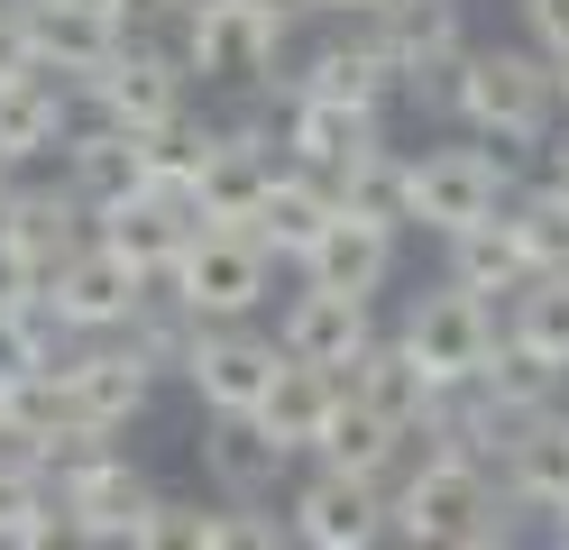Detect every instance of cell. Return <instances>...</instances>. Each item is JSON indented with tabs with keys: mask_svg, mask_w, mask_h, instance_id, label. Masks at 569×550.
I'll list each match as a JSON object with an SVG mask.
<instances>
[{
	"mask_svg": "<svg viewBox=\"0 0 569 550\" xmlns=\"http://www.w3.org/2000/svg\"><path fill=\"white\" fill-rule=\"evenodd\" d=\"M10 550H111V541H101V532H92V523H83V513L64 504V496H47L38 513H28V532H19Z\"/></svg>",
	"mask_w": 569,
	"mask_h": 550,
	"instance_id": "obj_38",
	"label": "cell"
},
{
	"mask_svg": "<svg viewBox=\"0 0 569 550\" xmlns=\"http://www.w3.org/2000/svg\"><path fill=\"white\" fill-rule=\"evenodd\" d=\"M405 450H413V431H396L377 403L340 394V413L322 422V440H312V468H349V477H377V487H396Z\"/></svg>",
	"mask_w": 569,
	"mask_h": 550,
	"instance_id": "obj_25",
	"label": "cell"
},
{
	"mask_svg": "<svg viewBox=\"0 0 569 550\" xmlns=\"http://www.w3.org/2000/svg\"><path fill=\"white\" fill-rule=\"evenodd\" d=\"M47 487H56L64 504H74L101 541H129V532H138V513H148V504L166 496L157 477L138 468L129 450H111L101 431H83V440H56V450H47Z\"/></svg>",
	"mask_w": 569,
	"mask_h": 550,
	"instance_id": "obj_6",
	"label": "cell"
},
{
	"mask_svg": "<svg viewBox=\"0 0 569 550\" xmlns=\"http://www.w3.org/2000/svg\"><path fill=\"white\" fill-rule=\"evenodd\" d=\"M211 550H303L295 523H276L267 504H221L211 513Z\"/></svg>",
	"mask_w": 569,
	"mask_h": 550,
	"instance_id": "obj_37",
	"label": "cell"
},
{
	"mask_svg": "<svg viewBox=\"0 0 569 550\" xmlns=\"http://www.w3.org/2000/svg\"><path fill=\"white\" fill-rule=\"evenodd\" d=\"M0 230H10V239H19L28 257H38L47 276H56L74 248H92L101 211L74 193V183H19V193H10V211H0Z\"/></svg>",
	"mask_w": 569,
	"mask_h": 550,
	"instance_id": "obj_21",
	"label": "cell"
},
{
	"mask_svg": "<svg viewBox=\"0 0 569 550\" xmlns=\"http://www.w3.org/2000/svg\"><path fill=\"white\" fill-rule=\"evenodd\" d=\"M64 394H74V413H83V431H129L138 413H148V394H157V367L138 358L120 330L111 340H83L74 358H64Z\"/></svg>",
	"mask_w": 569,
	"mask_h": 550,
	"instance_id": "obj_14",
	"label": "cell"
},
{
	"mask_svg": "<svg viewBox=\"0 0 569 550\" xmlns=\"http://www.w3.org/2000/svg\"><path fill=\"white\" fill-rule=\"evenodd\" d=\"M396 276V230L386 220H359V211H340L322 239H312L303 257V284H331V293H368L377 303V284Z\"/></svg>",
	"mask_w": 569,
	"mask_h": 550,
	"instance_id": "obj_23",
	"label": "cell"
},
{
	"mask_svg": "<svg viewBox=\"0 0 569 550\" xmlns=\"http://www.w3.org/2000/svg\"><path fill=\"white\" fill-rule=\"evenodd\" d=\"M496 487H506L515 513H542V523H560V513H569V413H532V422H515L506 459H496Z\"/></svg>",
	"mask_w": 569,
	"mask_h": 550,
	"instance_id": "obj_15",
	"label": "cell"
},
{
	"mask_svg": "<svg viewBox=\"0 0 569 550\" xmlns=\"http://www.w3.org/2000/svg\"><path fill=\"white\" fill-rule=\"evenodd\" d=\"M120 550H211V513H202V496H157Z\"/></svg>",
	"mask_w": 569,
	"mask_h": 550,
	"instance_id": "obj_35",
	"label": "cell"
},
{
	"mask_svg": "<svg viewBox=\"0 0 569 550\" xmlns=\"http://www.w3.org/2000/svg\"><path fill=\"white\" fill-rule=\"evenodd\" d=\"M478 394L496 403L506 422H532V413H560V367L551 358H532L523 340H506L487 358V377H478Z\"/></svg>",
	"mask_w": 569,
	"mask_h": 550,
	"instance_id": "obj_30",
	"label": "cell"
},
{
	"mask_svg": "<svg viewBox=\"0 0 569 550\" xmlns=\"http://www.w3.org/2000/svg\"><path fill=\"white\" fill-rule=\"evenodd\" d=\"M506 340H523L532 358H551L569 377V267L560 276H532L515 303H506Z\"/></svg>",
	"mask_w": 569,
	"mask_h": 550,
	"instance_id": "obj_31",
	"label": "cell"
},
{
	"mask_svg": "<svg viewBox=\"0 0 569 550\" xmlns=\"http://www.w3.org/2000/svg\"><path fill=\"white\" fill-rule=\"evenodd\" d=\"M38 293H47V267H38V257H28L10 230H0V312H19V303H38Z\"/></svg>",
	"mask_w": 569,
	"mask_h": 550,
	"instance_id": "obj_39",
	"label": "cell"
},
{
	"mask_svg": "<svg viewBox=\"0 0 569 550\" xmlns=\"http://www.w3.org/2000/svg\"><path fill=\"white\" fill-rule=\"evenodd\" d=\"M396 541L405 550H459V541H487L506 532V513H496V468L478 459H450V450H405L396 468Z\"/></svg>",
	"mask_w": 569,
	"mask_h": 550,
	"instance_id": "obj_2",
	"label": "cell"
},
{
	"mask_svg": "<svg viewBox=\"0 0 569 550\" xmlns=\"http://www.w3.org/2000/svg\"><path fill=\"white\" fill-rule=\"evenodd\" d=\"M276 340L284 358H303V367H331V377H349L368 349H377V312H368V293H331V284H303L295 303L276 312Z\"/></svg>",
	"mask_w": 569,
	"mask_h": 550,
	"instance_id": "obj_13",
	"label": "cell"
},
{
	"mask_svg": "<svg viewBox=\"0 0 569 550\" xmlns=\"http://www.w3.org/2000/svg\"><path fill=\"white\" fill-rule=\"evenodd\" d=\"M331 193L340 211H359V220H386V230H405V193H413V157H396V147H368L349 174H331Z\"/></svg>",
	"mask_w": 569,
	"mask_h": 550,
	"instance_id": "obj_32",
	"label": "cell"
},
{
	"mask_svg": "<svg viewBox=\"0 0 569 550\" xmlns=\"http://www.w3.org/2000/svg\"><path fill=\"white\" fill-rule=\"evenodd\" d=\"M340 394H349V386L331 377V367H303V358H284V377L267 386V403H258V422H267V431L284 440V450L303 459L312 440H322V422L340 413Z\"/></svg>",
	"mask_w": 569,
	"mask_h": 550,
	"instance_id": "obj_27",
	"label": "cell"
},
{
	"mask_svg": "<svg viewBox=\"0 0 569 550\" xmlns=\"http://www.w3.org/2000/svg\"><path fill=\"white\" fill-rule=\"evenodd\" d=\"M542 183H551V193H569V138L551 147V166H542Z\"/></svg>",
	"mask_w": 569,
	"mask_h": 550,
	"instance_id": "obj_44",
	"label": "cell"
},
{
	"mask_svg": "<svg viewBox=\"0 0 569 550\" xmlns=\"http://www.w3.org/2000/svg\"><path fill=\"white\" fill-rule=\"evenodd\" d=\"M276 377H284V340H267V330H248V321H202V340L184 358V386L202 394L211 422H258Z\"/></svg>",
	"mask_w": 569,
	"mask_h": 550,
	"instance_id": "obj_9",
	"label": "cell"
},
{
	"mask_svg": "<svg viewBox=\"0 0 569 550\" xmlns=\"http://www.w3.org/2000/svg\"><path fill=\"white\" fill-rule=\"evenodd\" d=\"M19 19H28V37H38V64L64 73L74 92L120 56V28H111L101 0H19Z\"/></svg>",
	"mask_w": 569,
	"mask_h": 550,
	"instance_id": "obj_16",
	"label": "cell"
},
{
	"mask_svg": "<svg viewBox=\"0 0 569 550\" xmlns=\"http://www.w3.org/2000/svg\"><path fill=\"white\" fill-rule=\"evenodd\" d=\"M74 83L64 73H19V83H0V157L10 166H38V157H64L74 147Z\"/></svg>",
	"mask_w": 569,
	"mask_h": 550,
	"instance_id": "obj_17",
	"label": "cell"
},
{
	"mask_svg": "<svg viewBox=\"0 0 569 550\" xmlns=\"http://www.w3.org/2000/svg\"><path fill=\"white\" fill-rule=\"evenodd\" d=\"M284 28L276 10H258V0H211V10L184 19V37H174V64L202 73L211 92H276L284 73Z\"/></svg>",
	"mask_w": 569,
	"mask_h": 550,
	"instance_id": "obj_5",
	"label": "cell"
},
{
	"mask_svg": "<svg viewBox=\"0 0 569 550\" xmlns=\"http://www.w3.org/2000/svg\"><path fill=\"white\" fill-rule=\"evenodd\" d=\"M64 183L92 202V211H111V202H138L148 193V174H157V138H129V129H111V120H92V129H74V147H64Z\"/></svg>",
	"mask_w": 569,
	"mask_h": 550,
	"instance_id": "obj_19",
	"label": "cell"
},
{
	"mask_svg": "<svg viewBox=\"0 0 569 550\" xmlns=\"http://www.w3.org/2000/svg\"><path fill=\"white\" fill-rule=\"evenodd\" d=\"M331 220H340V193H331L322 174L284 166V174H276V193L258 202V220H248V239H258L267 257H284V267H303V257H312V239H322Z\"/></svg>",
	"mask_w": 569,
	"mask_h": 550,
	"instance_id": "obj_22",
	"label": "cell"
},
{
	"mask_svg": "<svg viewBox=\"0 0 569 550\" xmlns=\"http://www.w3.org/2000/svg\"><path fill=\"white\" fill-rule=\"evenodd\" d=\"M459 550H515V541H506V532H487V541H459Z\"/></svg>",
	"mask_w": 569,
	"mask_h": 550,
	"instance_id": "obj_48",
	"label": "cell"
},
{
	"mask_svg": "<svg viewBox=\"0 0 569 550\" xmlns=\"http://www.w3.org/2000/svg\"><path fill=\"white\" fill-rule=\"evenodd\" d=\"M450 120L469 129L478 147H542L560 120V83H551V56L542 47H469L450 73Z\"/></svg>",
	"mask_w": 569,
	"mask_h": 550,
	"instance_id": "obj_1",
	"label": "cell"
},
{
	"mask_svg": "<svg viewBox=\"0 0 569 550\" xmlns=\"http://www.w3.org/2000/svg\"><path fill=\"white\" fill-rule=\"evenodd\" d=\"M92 239H101V248H120L148 284H166V276H174V257H184V239H193V220H174L166 202L138 193V202H111V211H101V230H92Z\"/></svg>",
	"mask_w": 569,
	"mask_h": 550,
	"instance_id": "obj_28",
	"label": "cell"
},
{
	"mask_svg": "<svg viewBox=\"0 0 569 550\" xmlns=\"http://www.w3.org/2000/svg\"><path fill=\"white\" fill-rule=\"evenodd\" d=\"M267 284H276V257L248 239V230H193L184 239V257H174V276H166V293L184 303L193 321H248L267 303Z\"/></svg>",
	"mask_w": 569,
	"mask_h": 550,
	"instance_id": "obj_8",
	"label": "cell"
},
{
	"mask_svg": "<svg viewBox=\"0 0 569 550\" xmlns=\"http://www.w3.org/2000/svg\"><path fill=\"white\" fill-rule=\"evenodd\" d=\"M56 487H47V477H19V468H0V550H10L19 532H28V513H38Z\"/></svg>",
	"mask_w": 569,
	"mask_h": 550,
	"instance_id": "obj_40",
	"label": "cell"
},
{
	"mask_svg": "<svg viewBox=\"0 0 569 550\" xmlns=\"http://www.w3.org/2000/svg\"><path fill=\"white\" fill-rule=\"evenodd\" d=\"M120 340H129L138 358H148L157 377H184V358H193V340H202V321H193V312H184V303H174V293L157 284L148 303L129 312V330H120Z\"/></svg>",
	"mask_w": 569,
	"mask_h": 550,
	"instance_id": "obj_33",
	"label": "cell"
},
{
	"mask_svg": "<svg viewBox=\"0 0 569 550\" xmlns=\"http://www.w3.org/2000/svg\"><path fill=\"white\" fill-rule=\"evenodd\" d=\"M506 220H515V239L532 248V267H542V276L569 267V193H551V183H542V193H523Z\"/></svg>",
	"mask_w": 569,
	"mask_h": 550,
	"instance_id": "obj_34",
	"label": "cell"
},
{
	"mask_svg": "<svg viewBox=\"0 0 569 550\" xmlns=\"http://www.w3.org/2000/svg\"><path fill=\"white\" fill-rule=\"evenodd\" d=\"M284 468H295V450L267 422H211L202 431V477L221 487V504H276Z\"/></svg>",
	"mask_w": 569,
	"mask_h": 550,
	"instance_id": "obj_20",
	"label": "cell"
},
{
	"mask_svg": "<svg viewBox=\"0 0 569 550\" xmlns=\"http://www.w3.org/2000/svg\"><path fill=\"white\" fill-rule=\"evenodd\" d=\"M193 73L174 64V56H157V47H120L111 64L83 83V101H92V120H111V129H129V138H166V129H184L193 120Z\"/></svg>",
	"mask_w": 569,
	"mask_h": 550,
	"instance_id": "obj_10",
	"label": "cell"
},
{
	"mask_svg": "<svg viewBox=\"0 0 569 550\" xmlns=\"http://www.w3.org/2000/svg\"><path fill=\"white\" fill-rule=\"evenodd\" d=\"M258 10H276L284 28H295V19H322V0H258Z\"/></svg>",
	"mask_w": 569,
	"mask_h": 550,
	"instance_id": "obj_43",
	"label": "cell"
},
{
	"mask_svg": "<svg viewBox=\"0 0 569 550\" xmlns=\"http://www.w3.org/2000/svg\"><path fill=\"white\" fill-rule=\"evenodd\" d=\"M295 92L303 101H349V110H377V120H386V101H396V64L368 47V28H349V37H331V47L303 56Z\"/></svg>",
	"mask_w": 569,
	"mask_h": 550,
	"instance_id": "obj_24",
	"label": "cell"
},
{
	"mask_svg": "<svg viewBox=\"0 0 569 550\" xmlns=\"http://www.w3.org/2000/svg\"><path fill=\"white\" fill-rule=\"evenodd\" d=\"M368 147H386V129H377V110H349V101H284V166H303V174H349L368 157Z\"/></svg>",
	"mask_w": 569,
	"mask_h": 550,
	"instance_id": "obj_18",
	"label": "cell"
},
{
	"mask_svg": "<svg viewBox=\"0 0 569 550\" xmlns=\"http://www.w3.org/2000/svg\"><path fill=\"white\" fill-rule=\"evenodd\" d=\"M10 193H19V166H10V157H0V211H10Z\"/></svg>",
	"mask_w": 569,
	"mask_h": 550,
	"instance_id": "obj_46",
	"label": "cell"
},
{
	"mask_svg": "<svg viewBox=\"0 0 569 550\" xmlns=\"http://www.w3.org/2000/svg\"><path fill=\"white\" fill-rule=\"evenodd\" d=\"M523 28H532V47L542 56H569V0H515Z\"/></svg>",
	"mask_w": 569,
	"mask_h": 550,
	"instance_id": "obj_42",
	"label": "cell"
},
{
	"mask_svg": "<svg viewBox=\"0 0 569 550\" xmlns=\"http://www.w3.org/2000/svg\"><path fill=\"white\" fill-rule=\"evenodd\" d=\"M101 10H111L120 47H157V56H174V37H184L193 0H101Z\"/></svg>",
	"mask_w": 569,
	"mask_h": 550,
	"instance_id": "obj_36",
	"label": "cell"
},
{
	"mask_svg": "<svg viewBox=\"0 0 569 550\" xmlns=\"http://www.w3.org/2000/svg\"><path fill=\"white\" fill-rule=\"evenodd\" d=\"M551 550H569V513H560V523H551Z\"/></svg>",
	"mask_w": 569,
	"mask_h": 550,
	"instance_id": "obj_49",
	"label": "cell"
},
{
	"mask_svg": "<svg viewBox=\"0 0 569 550\" xmlns=\"http://www.w3.org/2000/svg\"><path fill=\"white\" fill-rule=\"evenodd\" d=\"M322 10H331V19H377L386 0H322Z\"/></svg>",
	"mask_w": 569,
	"mask_h": 550,
	"instance_id": "obj_45",
	"label": "cell"
},
{
	"mask_svg": "<svg viewBox=\"0 0 569 550\" xmlns=\"http://www.w3.org/2000/svg\"><path fill=\"white\" fill-rule=\"evenodd\" d=\"M340 386H349V394H359V403H377V413H386V422H396V431H422V422H432V413H441V403H450V394H441L432 377H422V367H413V358H405L396 340H377V349H368L359 367H349V377H340Z\"/></svg>",
	"mask_w": 569,
	"mask_h": 550,
	"instance_id": "obj_26",
	"label": "cell"
},
{
	"mask_svg": "<svg viewBox=\"0 0 569 550\" xmlns=\"http://www.w3.org/2000/svg\"><path fill=\"white\" fill-rule=\"evenodd\" d=\"M359 28H368V47L396 64V92H413V101L432 92L450 110V73L469 56V10H459V0H386Z\"/></svg>",
	"mask_w": 569,
	"mask_h": 550,
	"instance_id": "obj_7",
	"label": "cell"
},
{
	"mask_svg": "<svg viewBox=\"0 0 569 550\" xmlns=\"http://www.w3.org/2000/svg\"><path fill=\"white\" fill-rule=\"evenodd\" d=\"M396 349H405L441 394H459V386H478V377H487V358H496V349H506V321H496L487 293H469V284H450V276H441L432 293H413V303H405Z\"/></svg>",
	"mask_w": 569,
	"mask_h": 550,
	"instance_id": "obj_4",
	"label": "cell"
},
{
	"mask_svg": "<svg viewBox=\"0 0 569 550\" xmlns=\"http://www.w3.org/2000/svg\"><path fill=\"white\" fill-rule=\"evenodd\" d=\"M19 73H38V37H28L19 0H0V83H19Z\"/></svg>",
	"mask_w": 569,
	"mask_h": 550,
	"instance_id": "obj_41",
	"label": "cell"
},
{
	"mask_svg": "<svg viewBox=\"0 0 569 550\" xmlns=\"http://www.w3.org/2000/svg\"><path fill=\"white\" fill-rule=\"evenodd\" d=\"M284 523H295L303 550H386L396 532V496L377 477H349V468H312L295 496H284Z\"/></svg>",
	"mask_w": 569,
	"mask_h": 550,
	"instance_id": "obj_11",
	"label": "cell"
},
{
	"mask_svg": "<svg viewBox=\"0 0 569 550\" xmlns=\"http://www.w3.org/2000/svg\"><path fill=\"white\" fill-rule=\"evenodd\" d=\"M148 293H157V284L138 276L120 248H101V239H92V248H74V257H64V267L47 276V303L74 321L83 340H111V330H129V312L148 303Z\"/></svg>",
	"mask_w": 569,
	"mask_h": 550,
	"instance_id": "obj_12",
	"label": "cell"
},
{
	"mask_svg": "<svg viewBox=\"0 0 569 550\" xmlns=\"http://www.w3.org/2000/svg\"><path fill=\"white\" fill-rule=\"evenodd\" d=\"M441 248H450V284L487 293V303H496V293L515 303V293H523L532 276H542V267H532V248L515 239V220H487V230H459V239H441Z\"/></svg>",
	"mask_w": 569,
	"mask_h": 550,
	"instance_id": "obj_29",
	"label": "cell"
},
{
	"mask_svg": "<svg viewBox=\"0 0 569 550\" xmlns=\"http://www.w3.org/2000/svg\"><path fill=\"white\" fill-rule=\"evenodd\" d=\"M515 202L523 193H515V157L506 147H422L413 157V193H405V230L459 239V230L506 220Z\"/></svg>",
	"mask_w": 569,
	"mask_h": 550,
	"instance_id": "obj_3",
	"label": "cell"
},
{
	"mask_svg": "<svg viewBox=\"0 0 569 550\" xmlns=\"http://www.w3.org/2000/svg\"><path fill=\"white\" fill-rule=\"evenodd\" d=\"M551 83H560V110H569V56H551Z\"/></svg>",
	"mask_w": 569,
	"mask_h": 550,
	"instance_id": "obj_47",
	"label": "cell"
}]
</instances>
